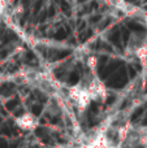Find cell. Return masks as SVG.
Wrapping results in <instances>:
<instances>
[{
    "label": "cell",
    "mask_w": 147,
    "mask_h": 148,
    "mask_svg": "<svg viewBox=\"0 0 147 148\" xmlns=\"http://www.w3.org/2000/svg\"><path fill=\"white\" fill-rule=\"evenodd\" d=\"M80 1H83V0H80Z\"/></svg>",
    "instance_id": "cell-1"
}]
</instances>
